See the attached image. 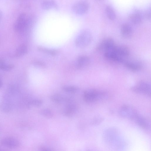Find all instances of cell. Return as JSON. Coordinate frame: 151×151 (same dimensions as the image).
<instances>
[{
    "mask_svg": "<svg viewBox=\"0 0 151 151\" xmlns=\"http://www.w3.org/2000/svg\"><path fill=\"white\" fill-rule=\"evenodd\" d=\"M120 134L117 129L110 128L104 131L103 139L107 145L113 148H123L125 146L126 143Z\"/></svg>",
    "mask_w": 151,
    "mask_h": 151,
    "instance_id": "1",
    "label": "cell"
},
{
    "mask_svg": "<svg viewBox=\"0 0 151 151\" xmlns=\"http://www.w3.org/2000/svg\"><path fill=\"white\" fill-rule=\"evenodd\" d=\"M109 96L106 92L94 89H90L85 91L83 94L84 100L88 103H92L105 100Z\"/></svg>",
    "mask_w": 151,
    "mask_h": 151,
    "instance_id": "2",
    "label": "cell"
},
{
    "mask_svg": "<svg viewBox=\"0 0 151 151\" xmlns=\"http://www.w3.org/2000/svg\"><path fill=\"white\" fill-rule=\"evenodd\" d=\"M33 19L24 13H21L15 22L14 28L17 32H21L25 30L32 22Z\"/></svg>",
    "mask_w": 151,
    "mask_h": 151,
    "instance_id": "3",
    "label": "cell"
},
{
    "mask_svg": "<svg viewBox=\"0 0 151 151\" xmlns=\"http://www.w3.org/2000/svg\"><path fill=\"white\" fill-rule=\"evenodd\" d=\"M92 35L90 31L88 29L82 30L76 37L75 43L78 47H85L89 45L91 42Z\"/></svg>",
    "mask_w": 151,
    "mask_h": 151,
    "instance_id": "4",
    "label": "cell"
},
{
    "mask_svg": "<svg viewBox=\"0 0 151 151\" xmlns=\"http://www.w3.org/2000/svg\"><path fill=\"white\" fill-rule=\"evenodd\" d=\"M118 113L122 117L133 121L139 113L134 107L127 105H123L120 107Z\"/></svg>",
    "mask_w": 151,
    "mask_h": 151,
    "instance_id": "5",
    "label": "cell"
},
{
    "mask_svg": "<svg viewBox=\"0 0 151 151\" xmlns=\"http://www.w3.org/2000/svg\"><path fill=\"white\" fill-rule=\"evenodd\" d=\"M131 90L136 93L150 97L151 85L148 82L142 81L131 88Z\"/></svg>",
    "mask_w": 151,
    "mask_h": 151,
    "instance_id": "6",
    "label": "cell"
},
{
    "mask_svg": "<svg viewBox=\"0 0 151 151\" xmlns=\"http://www.w3.org/2000/svg\"><path fill=\"white\" fill-rule=\"evenodd\" d=\"M89 5L85 1H81L75 3L72 6V10L76 14L82 15L86 13L88 11Z\"/></svg>",
    "mask_w": 151,
    "mask_h": 151,
    "instance_id": "7",
    "label": "cell"
},
{
    "mask_svg": "<svg viewBox=\"0 0 151 151\" xmlns=\"http://www.w3.org/2000/svg\"><path fill=\"white\" fill-rule=\"evenodd\" d=\"M115 45L113 39L111 37H107L100 43L97 49L99 50H105L106 51L112 49Z\"/></svg>",
    "mask_w": 151,
    "mask_h": 151,
    "instance_id": "8",
    "label": "cell"
},
{
    "mask_svg": "<svg viewBox=\"0 0 151 151\" xmlns=\"http://www.w3.org/2000/svg\"><path fill=\"white\" fill-rule=\"evenodd\" d=\"M141 128L145 130L150 129V123L149 120L139 113L133 120Z\"/></svg>",
    "mask_w": 151,
    "mask_h": 151,
    "instance_id": "9",
    "label": "cell"
},
{
    "mask_svg": "<svg viewBox=\"0 0 151 151\" xmlns=\"http://www.w3.org/2000/svg\"><path fill=\"white\" fill-rule=\"evenodd\" d=\"M1 145L6 147L15 148L20 145L19 141L17 139L11 137H7L2 139L1 141Z\"/></svg>",
    "mask_w": 151,
    "mask_h": 151,
    "instance_id": "10",
    "label": "cell"
},
{
    "mask_svg": "<svg viewBox=\"0 0 151 151\" xmlns=\"http://www.w3.org/2000/svg\"><path fill=\"white\" fill-rule=\"evenodd\" d=\"M111 50L123 58L129 56L130 53L128 47L124 45H115Z\"/></svg>",
    "mask_w": 151,
    "mask_h": 151,
    "instance_id": "11",
    "label": "cell"
},
{
    "mask_svg": "<svg viewBox=\"0 0 151 151\" xmlns=\"http://www.w3.org/2000/svg\"><path fill=\"white\" fill-rule=\"evenodd\" d=\"M104 55L106 58L111 60L119 63L124 61V58L118 55L111 49L105 51Z\"/></svg>",
    "mask_w": 151,
    "mask_h": 151,
    "instance_id": "12",
    "label": "cell"
},
{
    "mask_svg": "<svg viewBox=\"0 0 151 151\" xmlns=\"http://www.w3.org/2000/svg\"><path fill=\"white\" fill-rule=\"evenodd\" d=\"M13 109L12 103L7 98L0 102V111L4 113H8L11 111Z\"/></svg>",
    "mask_w": 151,
    "mask_h": 151,
    "instance_id": "13",
    "label": "cell"
},
{
    "mask_svg": "<svg viewBox=\"0 0 151 151\" xmlns=\"http://www.w3.org/2000/svg\"><path fill=\"white\" fill-rule=\"evenodd\" d=\"M132 32V29L129 25L127 24H124L122 25L121 28V33L124 38H129L131 36Z\"/></svg>",
    "mask_w": 151,
    "mask_h": 151,
    "instance_id": "14",
    "label": "cell"
},
{
    "mask_svg": "<svg viewBox=\"0 0 151 151\" xmlns=\"http://www.w3.org/2000/svg\"><path fill=\"white\" fill-rule=\"evenodd\" d=\"M42 8L44 10H48L52 9H57L58 5L54 0H45L41 4Z\"/></svg>",
    "mask_w": 151,
    "mask_h": 151,
    "instance_id": "15",
    "label": "cell"
},
{
    "mask_svg": "<svg viewBox=\"0 0 151 151\" xmlns=\"http://www.w3.org/2000/svg\"><path fill=\"white\" fill-rule=\"evenodd\" d=\"M90 63L89 58L85 55L80 56L77 60L78 67L79 68H83L88 66Z\"/></svg>",
    "mask_w": 151,
    "mask_h": 151,
    "instance_id": "16",
    "label": "cell"
},
{
    "mask_svg": "<svg viewBox=\"0 0 151 151\" xmlns=\"http://www.w3.org/2000/svg\"><path fill=\"white\" fill-rule=\"evenodd\" d=\"M125 66L128 69L133 71H137L141 69V65L137 63L133 62L127 61L124 63Z\"/></svg>",
    "mask_w": 151,
    "mask_h": 151,
    "instance_id": "17",
    "label": "cell"
},
{
    "mask_svg": "<svg viewBox=\"0 0 151 151\" xmlns=\"http://www.w3.org/2000/svg\"><path fill=\"white\" fill-rule=\"evenodd\" d=\"M129 19L133 23L137 24L141 22L142 17L140 13L137 12L130 15Z\"/></svg>",
    "mask_w": 151,
    "mask_h": 151,
    "instance_id": "18",
    "label": "cell"
},
{
    "mask_svg": "<svg viewBox=\"0 0 151 151\" xmlns=\"http://www.w3.org/2000/svg\"><path fill=\"white\" fill-rule=\"evenodd\" d=\"M27 46L24 44L20 45L16 49L15 55L17 57H20L27 53Z\"/></svg>",
    "mask_w": 151,
    "mask_h": 151,
    "instance_id": "19",
    "label": "cell"
},
{
    "mask_svg": "<svg viewBox=\"0 0 151 151\" xmlns=\"http://www.w3.org/2000/svg\"><path fill=\"white\" fill-rule=\"evenodd\" d=\"M105 12L107 17L111 20H114L116 17V14L112 8L110 6H106Z\"/></svg>",
    "mask_w": 151,
    "mask_h": 151,
    "instance_id": "20",
    "label": "cell"
},
{
    "mask_svg": "<svg viewBox=\"0 0 151 151\" xmlns=\"http://www.w3.org/2000/svg\"><path fill=\"white\" fill-rule=\"evenodd\" d=\"M75 107L73 105L70 104L67 106L64 111L65 114L67 116H71L74 113Z\"/></svg>",
    "mask_w": 151,
    "mask_h": 151,
    "instance_id": "21",
    "label": "cell"
},
{
    "mask_svg": "<svg viewBox=\"0 0 151 151\" xmlns=\"http://www.w3.org/2000/svg\"><path fill=\"white\" fill-rule=\"evenodd\" d=\"M38 49L40 51L53 55H55L58 53L57 50H55L48 49L42 47H39Z\"/></svg>",
    "mask_w": 151,
    "mask_h": 151,
    "instance_id": "22",
    "label": "cell"
},
{
    "mask_svg": "<svg viewBox=\"0 0 151 151\" xmlns=\"http://www.w3.org/2000/svg\"><path fill=\"white\" fill-rule=\"evenodd\" d=\"M42 101L40 100L35 99L29 101L28 104V106H40L42 104Z\"/></svg>",
    "mask_w": 151,
    "mask_h": 151,
    "instance_id": "23",
    "label": "cell"
},
{
    "mask_svg": "<svg viewBox=\"0 0 151 151\" xmlns=\"http://www.w3.org/2000/svg\"><path fill=\"white\" fill-rule=\"evenodd\" d=\"M41 114L43 116L49 118H52L53 116V113L49 109H43L41 111Z\"/></svg>",
    "mask_w": 151,
    "mask_h": 151,
    "instance_id": "24",
    "label": "cell"
},
{
    "mask_svg": "<svg viewBox=\"0 0 151 151\" xmlns=\"http://www.w3.org/2000/svg\"><path fill=\"white\" fill-rule=\"evenodd\" d=\"M51 98L53 101L57 103H60L63 99L62 96L58 94L53 95L51 96Z\"/></svg>",
    "mask_w": 151,
    "mask_h": 151,
    "instance_id": "25",
    "label": "cell"
},
{
    "mask_svg": "<svg viewBox=\"0 0 151 151\" xmlns=\"http://www.w3.org/2000/svg\"><path fill=\"white\" fill-rule=\"evenodd\" d=\"M63 89L66 92L71 93H74L76 92L77 88L74 86H67L63 88Z\"/></svg>",
    "mask_w": 151,
    "mask_h": 151,
    "instance_id": "26",
    "label": "cell"
},
{
    "mask_svg": "<svg viewBox=\"0 0 151 151\" xmlns=\"http://www.w3.org/2000/svg\"><path fill=\"white\" fill-rule=\"evenodd\" d=\"M103 120V118L100 116H97L94 119L92 123L93 124L97 125L102 122Z\"/></svg>",
    "mask_w": 151,
    "mask_h": 151,
    "instance_id": "27",
    "label": "cell"
},
{
    "mask_svg": "<svg viewBox=\"0 0 151 151\" xmlns=\"http://www.w3.org/2000/svg\"><path fill=\"white\" fill-rule=\"evenodd\" d=\"M14 68V65L12 64H6L4 67L3 70L9 71L11 70Z\"/></svg>",
    "mask_w": 151,
    "mask_h": 151,
    "instance_id": "28",
    "label": "cell"
},
{
    "mask_svg": "<svg viewBox=\"0 0 151 151\" xmlns=\"http://www.w3.org/2000/svg\"><path fill=\"white\" fill-rule=\"evenodd\" d=\"M6 65L4 60L0 58V69L3 70Z\"/></svg>",
    "mask_w": 151,
    "mask_h": 151,
    "instance_id": "29",
    "label": "cell"
},
{
    "mask_svg": "<svg viewBox=\"0 0 151 151\" xmlns=\"http://www.w3.org/2000/svg\"><path fill=\"white\" fill-rule=\"evenodd\" d=\"M145 16L147 19H149L150 17V11H147L145 13Z\"/></svg>",
    "mask_w": 151,
    "mask_h": 151,
    "instance_id": "30",
    "label": "cell"
},
{
    "mask_svg": "<svg viewBox=\"0 0 151 151\" xmlns=\"http://www.w3.org/2000/svg\"><path fill=\"white\" fill-rule=\"evenodd\" d=\"M40 149L42 150H49V149H48L47 148H46L44 147H41Z\"/></svg>",
    "mask_w": 151,
    "mask_h": 151,
    "instance_id": "31",
    "label": "cell"
},
{
    "mask_svg": "<svg viewBox=\"0 0 151 151\" xmlns=\"http://www.w3.org/2000/svg\"><path fill=\"white\" fill-rule=\"evenodd\" d=\"M2 15H3V13L0 10V22L1 21V19L2 17Z\"/></svg>",
    "mask_w": 151,
    "mask_h": 151,
    "instance_id": "32",
    "label": "cell"
},
{
    "mask_svg": "<svg viewBox=\"0 0 151 151\" xmlns=\"http://www.w3.org/2000/svg\"><path fill=\"white\" fill-rule=\"evenodd\" d=\"M2 82L1 81L0 79V88L2 86Z\"/></svg>",
    "mask_w": 151,
    "mask_h": 151,
    "instance_id": "33",
    "label": "cell"
},
{
    "mask_svg": "<svg viewBox=\"0 0 151 151\" xmlns=\"http://www.w3.org/2000/svg\"><path fill=\"white\" fill-rule=\"evenodd\" d=\"M4 148H2L1 147H0V150H6L5 149H4Z\"/></svg>",
    "mask_w": 151,
    "mask_h": 151,
    "instance_id": "34",
    "label": "cell"
}]
</instances>
